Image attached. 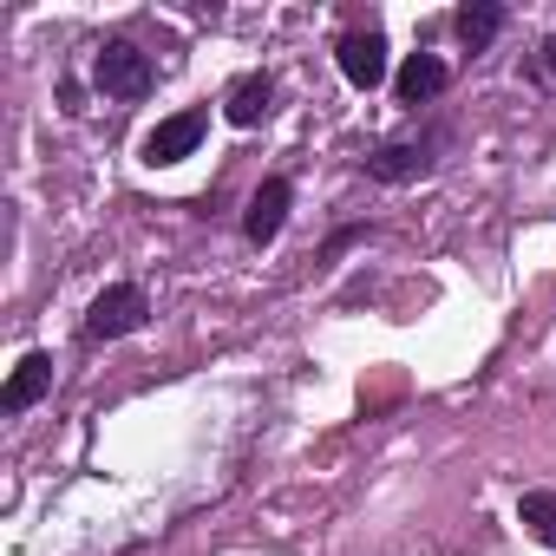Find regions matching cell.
I'll list each match as a JSON object with an SVG mask.
<instances>
[{"label": "cell", "instance_id": "cell-3", "mask_svg": "<svg viewBox=\"0 0 556 556\" xmlns=\"http://www.w3.org/2000/svg\"><path fill=\"white\" fill-rule=\"evenodd\" d=\"M197 144H203V112H177L144 138V164H184Z\"/></svg>", "mask_w": 556, "mask_h": 556}, {"label": "cell", "instance_id": "cell-2", "mask_svg": "<svg viewBox=\"0 0 556 556\" xmlns=\"http://www.w3.org/2000/svg\"><path fill=\"white\" fill-rule=\"evenodd\" d=\"M92 79H99V92H112V99H144V92H151V60H144L131 40H112V47L92 60Z\"/></svg>", "mask_w": 556, "mask_h": 556}, {"label": "cell", "instance_id": "cell-10", "mask_svg": "<svg viewBox=\"0 0 556 556\" xmlns=\"http://www.w3.org/2000/svg\"><path fill=\"white\" fill-rule=\"evenodd\" d=\"M517 523H523L543 549H556V497H549V491H523V497H517Z\"/></svg>", "mask_w": 556, "mask_h": 556}, {"label": "cell", "instance_id": "cell-8", "mask_svg": "<svg viewBox=\"0 0 556 556\" xmlns=\"http://www.w3.org/2000/svg\"><path fill=\"white\" fill-rule=\"evenodd\" d=\"M268 99H275V79L268 73H249V79H236L229 86V125H262L268 118Z\"/></svg>", "mask_w": 556, "mask_h": 556}, {"label": "cell", "instance_id": "cell-6", "mask_svg": "<svg viewBox=\"0 0 556 556\" xmlns=\"http://www.w3.org/2000/svg\"><path fill=\"white\" fill-rule=\"evenodd\" d=\"M47 387H53V354H27V361L14 367L8 393H0V413H27L34 400H47Z\"/></svg>", "mask_w": 556, "mask_h": 556}, {"label": "cell", "instance_id": "cell-11", "mask_svg": "<svg viewBox=\"0 0 556 556\" xmlns=\"http://www.w3.org/2000/svg\"><path fill=\"white\" fill-rule=\"evenodd\" d=\"M426 164H432V157H426V144H387V151H380L367 170H374L380 184H400V177H419Z\"/></svg>", "mask_w": 556, "mask_h": 556}, {"label": "cell", "instance_id": "cell-5", "mask_svg": "<svg viewBox=\"0 0 556 556\" xmlns=\"http://www.w3.org/2000/svg\"><path fill=\"white\" fill-rule=\"evenodd\" d=\"M282 223H289V184H282V177H268V184L249 197L242 229H249V242H275V236H282Z\"/></svg>", "mask_w": 556, "mask_h": 556}, {"label": "cell", "instance_id": "cell-9", "mask_svg": "<svg viewBox=\"0 0 556 556\" xmlns=\"http://www.w3.org/2000/svg\"><path fill=\"white\" fill-rule=\"evenodd\" d=\"M497 27H504V8H491V0H471V8H458V40H465L471 53H484V47L497 40Z\"/></svg>", "mask_w": 556, "mask_h": 556}, {"label": "cell", "instance_id": "cell-4", "mask_svg": "<svg viewBox=\"0 0 556 556\" xmlns=\"http://www.w3.org/2000/svg\"><path fill=\"white\" fill-rule=\"evenodd\" d=\"M341 73H348V86H361V92H374L380 79H387V40L367 27V34H348L341 40Z\"/></svg>", "mask_w": 556, "mask_h": 556}, {"label": "cell", "instance_id": "cell-12", "mask_svg": "<svg viewBox=\"0 0 556 556\" xmlns=\"http://www.w3.org/2000/svg\"><path fill=\"white\" fill-rule=\"evenodd\" d=\"M543 60H549V73H556V34H549V47H543Z\"/></svg>", "mask_w": 556, "mask_h": 556}, {"label": "cell", "instance_id": "cell-7", "mask_svg": "<svg viewBox=\"0 0 556 556\" xmlns=\"http://www.w3.org/2000/svg\"><path fill=\"white\" fill-rule=\"evenodd\" d=\"M445 79H452V73H445V60L413 53V60L400 66V79H393V86H400V105H426V99H439V92H445Z\"/></svg>", "mask_w": 556, "mask_h": 556}, {"label": "cell", "instance_id": "cell-1", "mask_svg": "<svg viewBox=\"0 0 556 556\" xmlns=\"http://www.w3.org/2000/svg\"><path fill=\"white\" fill-rule=\"evenodd\" d=\"M144 315H151L144 289H138V282H118V289H105V295L92 302L86 334H92V341H118V334H138V328H144Z\"/></svg>", "mask_w": 556, "mask_h": 556}]
</instances>
